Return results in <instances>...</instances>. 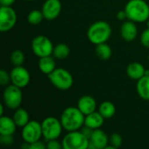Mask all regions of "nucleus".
<instances>
[{
    "label": "nucleus",
    "mask_w": 149,
    "mask_h": 149,
    "mask_svg": "<svg viewBox=\"0 0 149 149\" xmlns=\"http://www.w3.org/2000/svg\"><path fill=\"white\" fill-rule=\"evenodd\" d=\"M120 36L125 41H134L138 36V28L135 22L129 19L123 22L120 27Z\"/></svg>",
    "instance_id": "14"
},
{
    "label": "nucleus",
    "mask_w": 149,
    "mask_h": 149,
    "mask_svg": "<svg viewBox=\"0 0 149 149\" xmlns=\"http://www.w3.org/2000/svg\"><path fill=\"white\" fill-rule=\"evenodd\" d=\"M141 43L144 47L149 48V27L145 29L141 35Z\"/></svg>",
    "instance_id": "29"
},
{
    "label": "nucleus",
    "mask_w": 149,
    "mask_h": 149,
    "mask_svg": "<svg viewBox=\"0 0 149 149\" xmlns=\"http://www.w3.org/2000/svg\"><path fill=\"white\" fill-rule=\"evenodd\" d=\"M146 73V69L141 63L132 62L127 67V76L134 80H138L142 78Z\"/></svg>",
    "instance_id": "18"
},
{
    "label": "nucleus",
    "mask_w": 149,
    "mask_h": 149,
    "mask_svg": "<svg viewBox=\"0 0 149 149\" xmlns=\"http://www.w3.org/2000/svg\"><path fill=\"white\" fill-rule=\"evenodd\" d=\"M52 42L44 35H38L31 40V51L38 58L52 55L53 52Z\"/></svg>",
    "instance_id": "8"
},
{
    "label": "nucleus",
    "mask_w": 149,
    "mask_h": 149,
    "mask_svg": "<svg viewBox=\"0 0 149 149\" xmlns=\"http://www.w3.org/2000/svg\"><path fill=\"white\" fill-rule=\"evenodd\" d=\"M105 118L98 112H93L90 114H87L85 116V125L86 127H88L92 128L93 130L100 128L104 124Z\"/></svg>",
    "instance_id": "17"
},
{
    "label": "nucleus",
    "mask_w": 149,
    "mask_h": 149,
    "mask_svg": "<svg viewBox=\"0 0 149 149\" xmlns=\"http://www.w3.org/2000/svg\"><path fill=\"white\" fill-rule=\"evenodd\" d=\"M10 82V74L5 70H0V84L3 86H6Z\"/></svg>",
    "instance_id": "28"
},
{
    "label": "nucleus",
    "mask_w": 149,
    "mask_h": 149,
    "mask_svg": "<svg viewBox=\"0 0 149 149\" xmlns=\"http://www.w3.org/2000/svg\"><path fill=\"white\" fill-rule=\"evenodd\" d=\"M62 146L64 149H88L89 139L81 130L71 131L63 138Z\"/></svg>",
    "instance_id": "6"
},
{
    "label": "nucleus",
    "mask_w": 149,
    "mask_h": 149,
    "mask_svg": "<svg viewBox=\"0 0 149 149\" xmlns=\"http://www.w3.org/2000/svg\"><path fill=\"white\" fill-rule=\"evenodd\" d=\"M11 84L20 87H26L31 81V75L29 71L22 65L14 66L10 72Z\"/></svg>",
    "instance_id": "11"
},
{
    "label": "nucleus",
    "mask_w": 149,
    "mask_h": 149,
    "mask_svg": "<svg viewBox=\"0 0 149 149\" xmlns=\"http://www.w3.org/2000/svg\"><path fill=\"white\" fill-rule=\"evenodd\" d=\"M46 148V143L41 141L40 140L30 144V149H45Z\"/></svg>",
    "instance_id": "32"
},
{
    "label": "nucleus",
    "mask_w": 149,
    "mask_h": 149,
    "mask_svg": "<svg viewBox=\"0 0 149 149\" xmlns=\"http://www.w3.org/2000/svg\"><path fill=\"white\" fill-rule=\"evenodd\" d=\"M46 148L47 149H61L63 148L62 142L60 143L58 139L46 141Z\"/></svg>",
    "instance_id": "30"
},
{
    "label": "nucleus",
    "mask_w": 149,
    "mask_h": 149,
    "mask_svg": "<svg viewBox=\"0 0 149 149\" xmlns=\"http://www.w3.org/2000/svg\"><path fill=\"white\" fill-rule=\"evenodd\" d=\"M148 61H149V55H148Z\"/></svg>",
    "instance_id": "37"
},
{
    "label": "nucleus",
    "mask_w": 149,
    "mask_h": 149,
    "mask_svg": "<svg viewBox=\"0 0 149 149\" xmlns=\"http://www.w3.org/2000/svg\"><path fill=\"white\" fill-rule=\"evenodd\" d=\"M98 111L105 119H111L116 113V107L113 103H112L111 101L106 100V101H103L99 106Z\"/></svg>",
    "instance_id": "22"
},
{
    "label": "nucleus",
    "mask_w": 149,
    "mask_h": 149,
    "mask_svg": "<svg viewBox=\"0 0 149 149\" xmlns=\"http://www.w3.org/2000/svg\"><path fill=\"white\" fill-rule=\"evenodd\" d=\"M14 142L12 135H0V143L4 146H10Z\"/></svg>",
    "instance_id": "31"
},
{
    "label": "nucleus",
    "mask_w": 149,
    "mask_h": 149,
    "mask_svg": "<svg viewBox=\"0 0 149 149\" xmlns=\"http://www.w3.org/2000/svg\"><path fill=\"white\" fill-rule=\"evenodd\" d=\"M38 68L41 72H43L44 74H46L48 76L51 72H52L57 68L55 58L52 55L39 58Z\"/></svg>",
    "instance_id": "19"
},
{
    "label": "nucleus",
    "mask_w": 149,
    "mask_h": 149,
    "mask_svg": "<svg viewBox=\"0 0 149 149\" xmlns=\"http://www.w3.org/2000/svg\"><path fill=\"white\" fill-rule=\"evenodd\" d=\"M136 91L142 100H149V75H144L137 80Z\"/></svg>",
    "instance_id": "20"
},
{
    "label": "nucleus",
    "mask_w": 149,
    "mask_h": 149,
    "mask_svg": "<svg viewBox=\"0 0 149 149\" xmlns=\"http://www.w3.org/2000/svg\"><path fill=\"white\" fill-rule=\"evenodd\" d=\"M12 119L14 120L17 127H21V128L24 127L30 121V116L28 112L21 107H18L17 109L15 110Z\"/></svg>",
    "instance_id": "21"
},
{
    "label": "nucleus",
    "mask_w": 149,
    "mask_h": 149,
    "mask_svg": "<svg viewBox=\"0 0 149 149\" xmlns=\"http://www.w3.org/2000/svg\"><path fill=\"white\" fill-rule=\"evenodd\" d=\"M24 59H25L24 54L21 50H14L10 53V63L13 66L23 65Z\"/></svg>",
    "instance_id": "26"
},
{
    "label": "nucleus",
    "mask_w": 149,
    "mask_h": 149,
    "mask_svg": "<svg viewBox=\"0 0 149 149\" xmlns=\"http://www.w3.org/2000/svg\"><path fill=\"white\" fill-rule=\"evenodd\" d=\"M95 52L97 56L102 60H108L112 57V48L107 43H101L96 45Z\"/></svg>",
    "instance_id": "24"
},
{
    "label": "nucleus",
    "mask_w": 149,
    "mask_h": 149,
    "mask_svg": "<svg viewBox=\"0 0 149 149\" xmlns=\"http://www.w3.org/2000/svg\"><path fill=\"white\" fill-rule=\"evenodd\" d=\"M70 55V47L65 43H59L53 48L52 56L57 59H65Z\"/></svg>",
    "instance_id": "23"
},
{
    "label": "nucleus",
    "mask_w": 149,
    "mask_h": 149,
    "mask_svg": "<svg viewBox=\"0 0 149 149\" xmlns=\"http://www.w3.org/2000/svg\"><path fill=\"white\" fill-rule=\"evenodd\" d=\"M44 18L45 17L42 13V10H32L27 15V21L29 22V24L32 25L39 24L43 21Z\"/></svg>",
    "instance_id": "25"
},
{
    "label": "nucleus",
    "mask_w": 149,
    "mask_h": 149,
    "mask_svg": "<svg viewBox=\"0 0 149 149\" xmlns=\"http://www.w3.org/2000/svg\"><path fill=\"white\" fill-rule=\"evenodd\" d=\"M24 1H33V0H24Z\"/></svg>",
    "instance_id": "36"
},
{
    "label": "nucleus",
    "mask_w": 149,
    "mask_h": 149,
    "mask_svg": "<svg viewBox=\"0 0 149 149\" xmlns=\"http://www.w3.org/2000/svg\"><path fill=\"white\" fill-rule=\"evenodd\" d=\"M41 126L43 137L45 141L58 139L62 134V130L64 129L60 120L52 116L44 119L41 122Z\"/></svg>",
    "instance_id": "7"
},
{
    "label": "nucleus",
    "mask_w": 149,
    "mask_h": 149,
    "mask_svg": "<svg viewBox=\"0 0 149 149\" xmlns=\"http://www.w3.org/2000/svg\"><path fill=\"white\" fill-rule=\"evenodd\" d=\"M22 139L24 141L31 144L41 139L43 136L41 123L37 120H30L22 127Z\"/></svg>",
    "instance_id": "9"
},
{
    "label": "nucleus",
    "mask_w": 149,
    "mask_h": 149,
    "mask_svg": "<svg viewBox=\"0 0 149 149\" xmlns=\"http://www.w3.org/2000/svg\"><path fill=\"white\" fill-rule=\"evenodd\" d=\"M109 144L112 145L115 149L119 148L122 145V137L118 133H113L109 137Z\"/></svg>",
    "instance_id": "27"
},
{
    "label": "nucleus",
    "mask_w": 149,
    "mask_h": 149,
    "mask_svg": "<svg viewBox=\"0 0 149 149\" xmlns=\"http://www.w3.org/2000/svg\"><path fill=\"white\" fill-rule=\"evenodd\" d=\"M62 10V3L60 0H45L42 5V13L45 19L54 20L56 19Z\"/></svg>",
    "instance_id": "12"
},
{
    "label": "nucleus",
    "mask_w": 149,
    "mask_h": 149,
    "mask_svg": "<svg viewBox=\"0 0 149 149\" xmlns=\"http://www.w3.org/2000/svg\"><path fill=\"white\" fill-rule=\"evenodd\" d=\"M17 126L10 117L2 115L0 118V135H13Z\"/></svg>",
    "instance_id": "16"
},
{
    "label": "nucleus",
    "mask_w": 149,
    "mask_h": 149,
    "mask_svg": "<svg viewBox=\"0 0 149 149\" xmlns=\"http://www.w3.org/2000/svg\"><path fill=\"white\" fill-rule=\"evenodd\" d=\"M17 16L11 6L0 7V31L7 32L17 24Z\"/></svg>",
    "instance_id": "10"
},
{
    "label": "nucleus",
    "mask_w": 149,
    "mask_h": 149,
    "mask_svg": "<svg viewBox=\"0 0 149 149\" xmlns=\"http://www.w3.org/2000/svg\"><path fill=\"white\" fill-rule=\"evenodd\" d=\"M112 35V27L111 25L103 20L96 21L93 23L86 32L88 40L97 45L101 43H107Z\"/></svg>",
    "instance_id": "2"
},
{
    "label": "nucleus",
    "mask_w": 149,
    "mask_h": 149,
    "mask_svg": "<svg viewBox=\"0 0 149 149\" xmlns=\"http://www.w3.org/2000/svg\"><path fill=\"white\" fill-rule=\"evenodd\" d=\"M127 19L144 23L149 19V5L145 0H129L125 5Z\"/></svg>",
    "instance_id": "3"
},
{
    "label": "nucleus",
    "mask_w": 149,
    "mask_h": 149,
    "mask_svg": "<svg viewBox=\"0 0 149 149\" xmlns=\"http://www.w3.org/2000/svg\"><path fill=\"white\" fill-rule=\"evenodd\" d=\"M109 144V137L101 129L93 130L90 139L88 149H105Z\"/></svg>",
    "instance_id": "13"
},
{
    "label": "nucleus",
    "mask_w": 149,
    "mask_h": 149,
    "mask_svg": "<svg viewBox=\"0 0 149 149\" xmlns=\"http://www.w3.org/2000/svg\"><path fill=\"white\" fill-rule=\"evenodd\" d=\"M77 107L86 116L96 111L97 102L93 97L90 95H83L79 99Z\"/></svg>",
    "instance_id": "15"
},
{
    "label": "nucleus",
    "mask_w": 149,
    "mask_h": 149,
    "mask_svg": "<svg viewBox=\"0 0 149 149\" xmlns=\"http://www.w3.org/2000/svg\"><path fill=\"white\" fill-rule=\"evenodd\" d=\"M60 121L63 128L67 131L80 130L85 125V115L77 107H68L61 113Z\"/></svg>",
    "instance_id": "1"
},
{
    "label": "nucleus",
    "mask_w": 149,
    "mask_h": 149,
    "mask_svg": "<svg viewBox=\"0 0 149 149\" xmlns=\"http://www.w3.org/2000/svg\"><path fill=\"white\" fill-rule=\"evenodd\" d=\"M52 85L61 91L69 90L73 85V78L69 71L64 68H56L48 75Z\"/></svg>",
    "instance_id": "4"
},
{
    "label": "nucleus",
    "mask_w": 149,
    "mask_h": 149,
    "mask_svg": "<svg viewBox=\"0 0 149 149\" xmlns=\"http://www.w3.org/2000/svg\"><path fill=\"white\" fill-rule=\"evenodd\" d=\"M16 0H0L1 6H12Z\"/></svg>",
    "instance_id": "34"
},
{
    "label": "nucleus",
    "mask_w": 149,
    "mask_h": 149,
    "mask_svg": "<svg viewBox=\"0 0 149 149\" xmlns=\"http://www.w3.org/2000/svg\"><path fill=\"white\" fill-rule=\"evenodd\" d=\"M146 23H147V26H148V27H149V19L148 20V21H147V22H146Z\"/></svg>",
    "instance_id": "35"
},
{
    "label": "nucleus",
    "mask_w": 149,
    "mask_h": 149,
    "mask_svg": "<svg viewBox=\"0 0 149 149\" xmlns=\"http://www.w3.org/2000/svg\"><path fill=\"white\" fill-rule=\"evenodd\" d=\"M3 105L10 110H16L20 107L23 101L22 88L11 84L5 86L3 93Z\"/></svg>",
    "instance_id": "5"
},
{
    "label": "nucleus",
    "mask_w": 149,
    "mask_h": 149,
    "mask_svg": "<svg viewBox=\"0 0 149 149\" xmlns=\"http://www.w3.org/2000/svg\"><path fill=\"white\" fill-rule=\"evenodd\" d=\"M116 17L117 19L120 20V21H124L127 18V13L125 11V10H120L117 12L116 14Z\"/></svg>",
    "instance_id": "33"
}]
</instances>
